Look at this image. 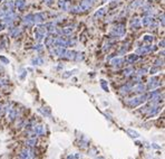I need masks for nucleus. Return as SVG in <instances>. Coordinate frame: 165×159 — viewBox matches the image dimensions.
I'll list each match as a JSON object with an SVG mask.
<instances>
[{
	"instance_id": "obj_1",
	"label": "nucleus",
	"mask_w": 165,
	"mask_h": 159,
	"mask_svg": "<svg viewBox=\"0 0 165 159\" xmlns=\"http://www.w3.org/2000/svg\"><path fill=\"white\" fill-rule=\"evenodd\" d=\"M19 158L20 159H32L33 158V154H31L29 150H24V151L20 154Z\"/></svg>"
},
{
	"instance_id": "obj_2",
	"label": "nucleus",
	"mask_w": 165,
	"mask_h": 159,
	"mask_svg": "<svg viewBox=\"0 0 165 159\" xmlns=\"http://www.w3.org/2000/svg\"><path fill=\"white\" fill-rule=\"evenodd\" d=\"M97 159H98V158H97ZM99 159H104V158H99Z\"/></svg>"
}]
</instances>
